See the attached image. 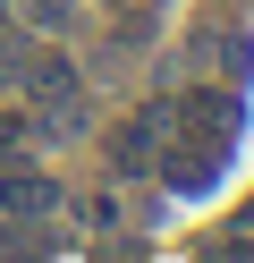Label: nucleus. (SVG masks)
Here are the masks:
<instances>
[{"label": "nucleus", "mask_w": 254, "mask_h": 263, "mask_svg": "<svg viewBox=\"0 0 254 263\" xmlns=\"http://www.w3.org/2000/svg\"><path fill=\"white\" fill-rule=\"evenodd\" d=\"M169 127H178V102H144L127 127H119V144H110V161L119 170H161V153H169Z\"/></svg>", "instance_id": "2"}, {"label": "nucleus", "mask_w": 254, "mask_h": 263, "mask_svg": "<svg viewBox=\"0 0 254 263\" xmlns=\"http://www.w3.org/2000/svg\"><path fill=\"white\" fill-rule=\"evenodd\" d=\"M26 136H34L26 110H17V119H0V170H17V161H26Z\"/></svg>", "instance_id": "5"}, {"label": "nucleus", "mask_w": 254, "mask_h": 263, "mask_svg": "<svg viewBox=\"0 0 254 263\" xmlns=\"http://www.w3.org/2000/svg\"><path fill=\"white\" fill-rule=\"evenodd\" d=\"M102 263H135V246H119V255H102Z\"/></svg>", "instance_id": "7"}, {"label": "nucleus", "mask_w": 254, "mask_h": 263, "mask_svg": "<svg viewBox=\"0 0 254 263\" xmlns=\"http://www.w3.org/2000/svg\"><path fill=\"white\" fill-rule=\"evenodd\" d=\"M229 246H254V204H246V212L229 221Z\"/></svg>", "instance_id": "6"}, {"label": "nucleus", "mask_w": 254, "mask_h": 263, "mask_svg": "<svg viewBox=\"0 0 254 263\" xmlns=\"http://www.w3.org/2000/svg\"><path fill=\"white\" fill-rule=\"evenodd\" d=\"M68 212V195H60V178H43V170H0V221H60Z\"/></svg>", "instance_id": "3"}, {"label": "nucleus", "mask_w": 254, "mask_h": 263, "mask_svg": "<svg viewBox=\"0 0 254 263\" xmlns=\"http://www.w3.org/2000/svg\"><path fill=\"white\" fill-rule=\"evenodd\" d=\"M26 102H34V110H26L34 127H76V119H85L76 68H68L60 51H34V60H26Z\"/></svg>", "instance_id": "1"}, {"label": "nucleus", "mask_w": 254, "mask_h": 263, "mask_svg": "<svg viewBox=\"0 0 254 263\" xmlns=\"http://www.w3.org/2000/svg\"><path fill=\"white\" fill-rule=\"evenodd\" d=\"M9 9H17V17H34V26H43V34H60V26L76 17L68 0H9Z\"/></svg>", "instance_id": "4"}]
</instances>
